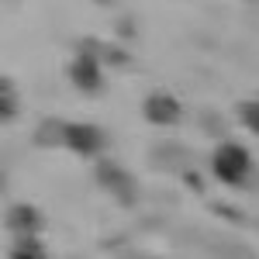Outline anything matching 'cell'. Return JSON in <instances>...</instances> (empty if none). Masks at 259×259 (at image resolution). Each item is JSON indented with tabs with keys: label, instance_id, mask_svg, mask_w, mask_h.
I'll use <instances>...</instances> for the list:
<instances>
[{
	"label": "cell",
	"instance_id": "6da1fadb",
	"mask_svg": "<svg viewBox=\"0 0 259 259\" xmlns=\"http://www.w3.org/2000/svg\"><path fill=\"white\" fill-rule=\"evenodd\" d=\"M245 169H249V156H245V149L242 145H221L218 156H214V173L221 180H228V183H239L245 177Z\"/></svg>",
	"mask_w": 259,
	"mask_h": 259
},
{
	"label": "cell",
	"instance_id": "7a4b0ae2",
	"mask_svg": "<svg viewBox=\"0 0 259 259\" xmlns=\"http://www.w3.org/2000/svg\"><path fill=\"white\" fill-rule=\"evenodd\" d=\"M62 142H66L73 152H83V156H87V152H97L104 139H100L97 128H90V124H66V128H62Z\"/></svg>",
	"mask_w": 259,
	"mask_h": 259
},
{
	"label": "cell",
	"instance_id": "3957f363",
	"mask_svg": "<svg viewBox=\"0 0 259 259\" xmlns=\"http://www.w3.org/2000/svg\"><path fill=\"white\" fill-rule=\"evenodd\" d=\"M177 114H180V104L166 94H156V97L145 100V118L156 121V124H169V121H177Z\"/></svg>",
	"mask_w": 259,
	"mask_h": 259
},
{
	"label": "cell",
	"instance_id": "277c9868",
	"mask_svg": "<svg viewBox=\"0 0 259 259\" xmlns=\"http://www.w3.org/2000/svg\"><path fill=\"white\" fill-rule=\"evenodd\" d=\"M73 83H76L80 90H87V94L100 90V69L90 56H80V59L73 62Z\"/></svg>",
	"mask_w": 259,
	"mask_h": 259
},
{
	"label": "cell",
	"instance_id": "5b68a950",
	"mask_svg": "<svg viewBox=\"0 0 259 259\" xmlns=\"http://www.w3.org/2000/svg\"><path fill=\"white\" fill-rule=\"evenodd\" d=\"M100 177L111 190H121V197L132 200V187H128V173L124 169H114V166H100Z\"/></svg>",
	"mask_w": 259,
	"mask_h": 259
},
{
	"label": "cell",
	"instance_id": "8992f818",
	"mask_svg": "<svg viewBox=\"0 0 259 259\" xmlns=\"http://www.w3.org/2000/svg\"><path fill=\"white\" fill-rule=\"evenodd\" d=\"M11 228H18V232H35V228H38V214H31L28 207H14V211H11Z\"/></svg>",
	"mask_w": 259,
	"mask_h": 259
},
{
	"label": "cell",
	"instance_id": "52a82bcc",
	"mask_svg": "<svg viewBox=\"0 0 259 259\" xmlns=\"http://www.w3.org/2000/svg\"><path fill=\"white\" fill-rule=\"evenodd\" d=\"M242 121L252 128V132H259V100H249V104H242Z\"/></svg>",
	"mask_w": 259,
	"mask_h": 259
},
{
	"label": "cell",
	"instance_id": "ba28073f",
	"mask_svg": "<svg viewBox=\"0 0 259 259\" xmlns=\"http://www.w3.org/2000/svg\"><path fill=\"white\" fill-rule=\"evenodd\" d=\"M14 259H45V256H41V249H38V245L28 239V242H21L18 249H14Z\"/></svg>",
	"mask_w": 259,
	"mask_h": 259
},
{
	"label": "cell",
	"instance_id": "9c48e42d",
	"mask_svg": "<svg viewBox=\"0 0 259 259\" xmlns=\"http://www.w3.org/2000/svg\"><path fill=\"white\" fill-rule=\"evenodd\" d=\"M7 114H14V87L4 80V118Z\"/></svg>",
	"mask_w": 259,
	"mask_h": 259
}]
</instances>
